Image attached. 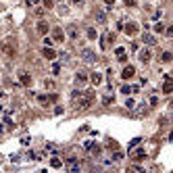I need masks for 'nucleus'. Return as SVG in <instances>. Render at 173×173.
<instances>
[{"mask_svg": "<svg viewBox=\"0 0 173 173\" xmlns=\"http://www.w3.org/2000/svg\"><path fill=\"white\" fill-rule=\"evenodd\" d=\"M58 71H61V65L54 63V65H52V73H58Z\"/></svg>", "mask_w": 173, "mask_h": 173, "instance_id": "nucleus-32", "label": "nucleus"}, {"mask_svg": "<svg viewBox=\"0 0 173 173\" xmlns=\"http://www.w3.org/2000/svg\"><path fill=\"white\" fill-rule=\"evenodd\" d=\"M61 165H63V161H61V159H57V156H54V159H50V167H52V169H58Z\"/></svg>", "mask_w": 173, "mask_h": 173, "instance_id": "nucleus-21", "label": "nucleus"}, {"mask_svg": "<svg viewBox=\"0 0 173 173\" xmlns=\"http://www.w3.org/2000/svg\"><path fill=\"white\" fill-rule=\"evenodd\" d=\"M4 123H6L9 127H15V125H13V121H11V117H6V119H4Z\"/></svg>", "mask_w": 173, "mask_h": 173, "instance_id": "nucleus-35", "label": "nucleus"}, {"mask_svg": "<svg viewBox=\"0 0 173 173\" xmlns=\"http://www.w3.org/2000/svg\"><path fill=\"white\" fill-rule=\"evenodd\" d=\"M167 35H169V38H173V25H171V27H167Z\"/></svg>", "mask_w": 173, "mask_h": 173, "instance_id": "nucleus-37", "label": "nucleus"}, {"mask_svg": "<svg viewBox=\"0 0 173 173\" xmlns=\"http://www.w3.org/2000/svg\"><path fill=\"white\" fill-rule=\"evenodd\" d=\"M163 29H165V27H163V23H156V25H154V31H156V34H163Z\"/></svg>", "mask_w": 173, "mask_h": 173, "instance_id": "nucleus-28", "label": "nucleus"}, {"mask_svg": "<svg viewBox=\"0 0 173 173\" xmlns=\"http://www.w3.org/2000/svg\"><path fill=\"white\" fill-rule=\"evenodd\" d=\"M123 31H125L127 35H136L138 34V25L131 23V21H129V23H123Z\"/></svg>", "mask_w": 173, "mask_h": 173, "instance_id": "nucleus-7", "label": "nucleus"}, {"mask_svg": "<svg viewBox=\"0 0 173 173\" xmlns=\"http://www.w3.org/2000/svg\"><path fill=\"white\" fill-rule=\"evenodd\" d=\"M81 58H83L86 63H96V54H94L90 48H83V50H81Z\"/></svg>", "mask_w": 173, "mask_h": 173, "instance_id": "nucleus-5", "label": "nucleus"}, {"mask_svg": "<svg viewBox=\"0 0 173 173\" xmlns=\"http://www.w3.org/2000/svg\"><path fill=\"white\" fill-rule=\"evenodd\" d=\"M0 50H2L9 58H15V57H17V42H15V38H6V40H2Z\"/></svg>", "mask_w": 173, "mask_h": 173, "instance_id": "nucleus-1", "label": "nucleus"}, {"mask_svg": "<svg viewBox=\"0 0 173 173\" xmlns=\"http://www.w3.org/2000/svg\"><path fill=\"white\" fill-rule=\"evenodd\" d=\"M115 40V34H111V31H106V34L102 35V42H100V48L102 50H106V48L111 46V42Z\"/></svg>", "mask_w": 173, "mask_h": 173, "instance_id": "nucleus-4", "label": "nucleus"}, {"mask_svg": "<svg viewBox=\"0 0 173 173\" xmlns=\"http://www.w3.org/2000/svg\"><path fill=\"white\" fill-rule=\"evenodd\" d=\"M102 102H104V104H111V102H115V98H113V96H104Z\"/></svg>", "mask_w": 173, "mask_h": 173, "instance_id": "nucleus-26", "label": "nucleus"}, {"mask_svg": "<svg viewBox=\"0 0 173 173\" xmlns=\"http://www.w3.org/2000/svg\"><path fill=\"white\" fill-rule=\"evenodd\" d=\"M38 100H40V104H52L58 100L57 94H42V96H38Z\"/></svg>", "mask_w": 173, "mask_h": 173, "instance_id": "nucleus-3", "label": "nucleus"}, {"mask_svg": "<svg viewBox=\"0 0 173 173\" xmlns=\"http://www.w3.org/2000/svg\"><path fill=\"white\" fill-rule=\"evenodd\" d=\"M125 6H136V0H125Z\"/></svg>", "mask_w": 173, "mask_h": 173, "instance_id": "nucleus-34", "label": "nucleus"}, {"mask_svg": "<svg viewBox=\"0 0 173 173\" xmlns=\"http://www.w3.org/2000/svg\"><path fill=\"white\" fill-rule=\"evenodd\" d=\"M90 79H92L94 86H100V83H102V73H92V75H90Z\"/></svg>", "mask_w": 173, "mask_h": 173, "instance_id": "nucleus-16", "label": "nucleus"}, {"mask_svg": "<svg viewBox=\"0 0 173 173\" xmlns=\"http://www.w3.org/2000/svg\"><path fill=\"white\" fill-rule=\"evenodd\" d=\"M27 4H29V6H35V4H38V0H27Z\"/></svg>", "mask_w": 173, "mask_h": 173, "instance_id": "nucleus-38", "label": "nucleus"}, {"mask_svg": "<svg viewBox=\"0 0 173 173\" xmlns=\"http://www.w3.org/2000/svg\"><path fill=\"white\" fill-rule=\"evenodd\" d=\"M161 61L163 63H169V61H173V54L171 52H161Z\"/></svg>", "mask_w": 173, "mask_h": 173, "instance_id": "nucleus-22", "label": "nucleus"}, {"mask_svg": "<svg viewBox=\"0 0 173 173\" xmlns=\"http://www.w3.org/2000/svg\"><path fill=\"white\" fill-rule=\"evenodd\" d=\"M67 167H69L71 171H79V165H77L75 159H69V161H67Z\"/></svg>", "mask_w": 173, "mask_h": 173, "instance_id": "nucleus-18", "label": "nucleus"}, {"mask_svg": "<svg viewBox=\"0 0 173 173\" xmlns=\"http://www.w3.org/2000/svg\"><path fill=\"white\" fill-rule=\"evenodd\" d=\"M86 79H88V75H86L83 71H79V73L75 75V81H77V83H86Z\"/></svg>", "mask_w": 173, "mask_h": 173, "instance_id": "nucleus-19", "label": "nucleus"}, {"mask_svg": "<svg viewBox=\"0 0 173 173\" xmlns=\"http://www.w3.org/2000/svg\"><path fill=\"white\" fill-rule=\"evenodd\" d=\"M52 44H54L52 38H44V46H52Z\"/></svg>", "mask_w": 173, "mask_h": 173, "instance_id": "nucleus-29", "label": "nucleus"}, {"mask_svg": "<svg viewBox=\"0 0 173 173\" xmlns=\"http://www.w3.org/2000/svg\"><path fill=\"white\" fill-rule=\"evenodd\" d=\"M113 159H115V161H121V159H123V152H115Z\"/></svg>", "mask_w": 173, "mask_h": 173, "instance_id": "nucleus-31", "label": "nucleus"}, {"mask_svg": "<svg viewBox=\"0 0 173 173\" xmlns=\"http://www.w3.org/2000/svg\"><path fill=\"white\" fill-rule=\"evenodd\" d=\"M134 75H136V67L134 65H125V69L121 71V77L123 79H131Z\"/></svg>", "mask_w": 173, "mask_h": 173, "instance_id": "nucleus-6", "label": "nucleus"}, {"mask_svg": "<svg viewBox=\"0 0 173 173\" xmlns=\"http://www.w3.org/2000/svg\"><path fill=\"white\" fill-rule=\"evenodd\" d=\"M88 38H90V40H96V29L90 27V29H88Z\"/></svg>", "mask_w": 173, "mask_h": 173, "instance_id": "nucleus-24", "label": "nucleus"}, {"mask_svg": "<svg viewBox=\"0 0 173 173\" xmlns=\"http://www.w3.org/2000/svg\"><path fill=\"white\" fill-rule=\"evenodd\" d=\"M19 79H21L23 86H29V83H31V75H29L27 71H19Z\"/></svg>", "mask_w": 173, "mask_h": 173, "instance_id": "nucleus-10", "label": "nucleus"}, {"mask_svg": "<svg viewBox=\"0 0 173 173\" xmlns=\"http://www.w3.org/2000/svg\"><path fill=\"white\" fill-rule=\"evenodd\" d=\"M67 34H69L71 40H77V38H79V29H77L75 25H69V27H67Z\"/></svg>", "mask_w": 173, "mask_h": 173, "instance_id": "nucleus-12", "label": "nucleus"}, {"mask_svg": "<svg viewBox=\"0 0 173 173\" xmlns=\"http://www.w3.org/2000/svg\"><path fill=\"white\" fill-rule=\"evenodd\" d=\"M42 2H44L46 9H52V6H54V0H42Z\"/></svg>", "mask_w": 173, "mask_h": 173, "instance_id": "nucleus-25", "label": "nucleus"}, {"mask_svg": "<svg viewBox=\"0 0 173 173\" xmlns=\"http://www.w3.org/2000/svg\"><path fill=\"white\" fill-rule=\"evenodd\" d=\"M44 86H46L48 90H52V88H54V83H52V81H44Z\"/></svg>", "mask_w": 173, "mask_h": 173, "instance_id": "nucleus-33", "label": "nucleus"}, {"mask_svg": "<svg viewBox=\"0 0 173 173\" xmlns=\"http://www.w3.org/2000/svg\"><path fill=\"white\" fill-rule=\"evenodd\" d=\"M73 2H75V4H79V2H83V0H73Z\"/></svg>", "mask_w": 173, "mask_h": 173, "instance_id": "nucleus-40", "label": "nucleus"}, {"mask_svg": "<svg viewBox=\"0 0 173 173\" xmlns=\"http://www.w3.org/2000/svg\"><path fill=\"white\" fill-rule=\"evenodd\" d=\"M38 34H40V35H46L48 34V23H46V21H40V23H38Z\"/></svg>", "mask_w": 173, "mask_h": 173, "instance_id": "nucleus-14", "label": "nucleus"}, {"mask_svg": "<svg viewBox=\"0 0 173 173\" xmlns=\"http://www.w3.org/2000/svg\"><path fill=\"white\" fill-rule=\"evenodd\" d=\"M73 100H79V109H88V106L94 102V94L92 92H86V94L73 92Z\"/></svg>", "mask_w": 173, "mask_h": 173, "instance_id": "nucleus-2", "label": "nucleus"}, {"mask_svg": "<svg viewBox=\"0 0 173 173\" xmlns=\"http://www.w3.org/2000/svg\"><path fill=\"white\" fill-rule=\"evenodd\" d=\"M142 159H146V152L144 150H136L134 152V161H142Z\"/></svg>", "mask_w": 173, "mask_h": 173, "instance_id": "nucleus-20", "label": "nucleus"}, {"mask_svg": "<svg viewBox=\"0 0 173 173\" xmlns=\"http://www.w3.org/2000/svg\"><path fill=\"white\" fill-rule=\"evenodd\" d=\"M125 106H127V109H129V111H131V109H134V106H136V102H134V100H131V98H127Z\"/></svg>", "mask_w": 173, "mask_h": 173, "instance_id": "nucleus-27", "label": "nucleus"}, {"mask_svg": "<svg viewBox=\"0 0 173 173\" xmlns=\"http://www.w3.org/2000/svg\"><path fill=\"white\" fill-rule=\"evenodd\" d=\"M173 92V77H165V83H163V94H171Z\"/></svg>", "mask_w": 173, "mask_h": 173, "instance_id": "nucleus-8", "label": "nucleus"}, {"mask_svg": "<svg viewBox=\"0 0 173 173\" xmlns=\"http://www.w3.org/2000/svg\"><path fill=\"white\" fill-rule=\"evenodd\" d=\"M94 15H96V21L98 23H106V13L104 11H96Z\"/></svg>", "mask_w": 173, "mask_h": 173, "instance_id": "nucleus-17", "label": "nucleus"}, {"mask_svg": "<svg viewBox=\"0 0 173 173\" xmlns=\"http://www.w3.org/2000/svg\"><path fill=\"white\" fill-rule=\"evenodd\" d=\"M0 113H2V109H0Z\"/></svg>", "mask_w": 173, "mask_h": 173, "instance_id": "nucleus-42", "label": "nucleus"}, {"mask_svg": "<svg viewBox=\"0 0 173 173\" xmlns=\"http://www.w3.org/2000/svg\"><path fill=\"white\" fill-rule=\"evenodd\" d=\"M2 131H4V127H2V125H0V134H2Z\"/></svg>", "mask_w": 173, "mask_h": 173, "instance_id": "nucleus-41", "label": "nucleus"}, {"mask_svg": "<svg viewBox=\"0 0 173 173\" xmlns=\"http://www.w3.org/2000/svg\"><path fill=\"white\" fill-rule=\"evenodd\" d=\"M54 38H52V40H54V42H63V38H65V31H63V29H61V27H57V29H54Z\"/></svg>", "mask_w": 173, "mask_h": 173, "instance_id": "nucleus-15", "label": "nucleus"}, {"mask_svg": "<svg viewBox=\"0 0 173 173\" xmlns=\"http://www.w3.org/2000/svg\"><path fill=\"white\" fill-rule=\"evenodd\" d=\"M150 57H152V54H150V50H148V48H144V50H140V52H138V58L142 61V63H148V61H150Z\"/></svg>", "mask_w": 173, "mask_h": 173, "instance_id": "nucleus-11", "label": "nucleus"}, {"mask_svg": "<svg viewBox=\"0 0 173 173\" xmlns=\"http://www.w3.org/2000/svg\"><path fill=\"white\" fill-rule=\"evenodd\" d=\"M117 58H119V61H121V63H125V61H127V57H125V52H123V54H119V57H117Z\"/></svg>", "mask_w": 173, "mask_h": 173, "instance_id": "nucleus-36", "label": "nucleus"}, {"mask_svg": "<svg viewBox=\"0 0 173 173\" xmlns=\"http://www.w3.org/2000/svg\"><path fill=\"white\" fill-rule=\"evenodd\" d=\"M121 92H123V94H129V92H134V90H131V86H123V88H121Z\"/></svg>", "mask_w": 173, "mask_h": 173, "instance_id": "nucleus-30", "label": "nucleus"}, {"mask_svg": "<svg viewBox=\"0 0 173 173\" xmlns=\"http://www.w3.org/2000/svg\"><path fill=\"white\" fill-rule=\"evenodd\" d=\"M42 54L46 57V61H54V58H57V52H54V50H52L50 46H44V50H42Z\"/></svg>", "mask_w": 173, "mask_h": 173, "instance_id": "nucleus-9", "label": "nucleus"}, {"mask_svg": "<svg viewBox=\"0 0 173 173\" xmlns=\"http://www.w3.org/2000/svg\"><path fill=\"white\" fill-rule=\"evenodd\" d=\"M104 4H109V6H113V4H115V0H104Z\"/></svg>", "mask_w": 173, "mask_h": 173, "instance_id": "nucleus-39", "label": "nucleus"}, {"mask_svg": "<svg viewBox=\"0 0 173 173\" xmlns=\"http://www.w3.org/2000/svg\"><path fill=\"white\" fill-rule=\"evenodd\" d=\"M140 142H142V138H134L131 142H129V150H131V148H136V146H138Z\"/></svg>", "mask_w": 173, "mask_h": 173, "instance_id": "nucleus-23", "label": "nucleus"}, {"mask_svg": "<svg viewBox=\"0 0 173 173\" xmlns=\"http://www.w3.org/2000/svg\"><path fill=\"white\" fill-rule=\"evenodd\" d=\"M142 40H144V44H148V46L156 44V38H154L152 34H146V31H144V35H142Z\"/></svg>", "mask_w": 173, "mask_h": 173, "instance_id": "nucleus-13", "label": "nucleus"}]
</instances>
